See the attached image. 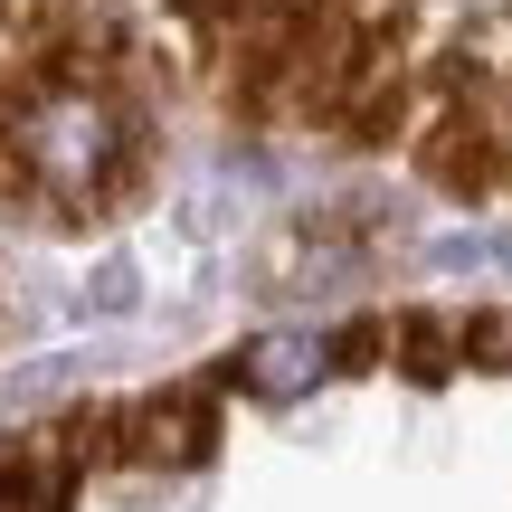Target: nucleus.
<instances>
[{"label":"nucleus","mask_w":512,"mask_h":512,"mask_svg":"<svg viewBox=\"0 0 512 512\" xmlns=\"http://www.w3.org/2000/svg\"><path fill=\"white\" fill-rule=\"evenodd\" d=\"M399 351H408V380H446V370L465 361V351H456V323H437V313H408V323H399Z\"/></svg>","instance_id":"obj_5"},{"label":"nucleus","mask_w":512,"mask_h":512,"mask_svg":"<svg viewBox=\"0 0 512 512\" xmlns=\"http://www.w3.org/2000/svg\"><path fill=\"white\" fill-rule=\"evenodd\" d=\"M323 370H332L323 332H266V342H247L238 361H228V380H238L247 399H304Z\"/></svg>","instance_id":"obj_4"},{"label":"nucleus","mask_w":512,"mask_h":512,"mask_svg":"<svg viewBox=\"0 0 512 512\" xmlns=\"http://www.w3.org/2000/svg\"><path fill=\"white\" fill-rule=\"evenodd\" d=\"M418 162H427V181L446 190V200H484V190H503V171H512V152H503V133H494V114L465 95V105H446L437 124H427V143H418Z\"/></svg>","instance_id":"obj_2"},{"label":"nucleus","mask_w":512,"mask_h":512,"mask_svg":"<svg viewBox=\"0 0 512 512\" xmlns=\"http://www.w3.org/2000/svg\"><path fill=\"white\" fill-rule=\"evenodd\" d=\"M114 152H124V124H114L105 95H86V86L19 95V114H10V162L29 171V181H48V190H67V200H86V190L114 171Z\"/></svg>","instance_id":"obj_1"},{"label":"nucleus","mask_w":512,"mask_h":512,"mask_svg":"<svg viewBox=\"0 0 512 512\" xmlns=\"http://www.w3.org/2000/svg\"><path fill=\"white\" fill-rule=\"evenodd\" d=\"M456 351H475L484 370H512V304H503V313H475V323H456Z\"/></svg>","instance_id":"obj_6"},{"label":"nucleus","mask_w":512,"mask_h":512,"mask_svg":"<svg viewBox=\"0 0 512 512\" xmlns=\"http://www.w3.org/2000/svg\"><path fill=\"white\" fill-rule=\"evenodd\" d=\"M209 437H219V418H209V399H190V389L143 399V408H114V456H133V465H200Z\"/></svg>","instance_id":"obj_3"}]
</instances>
